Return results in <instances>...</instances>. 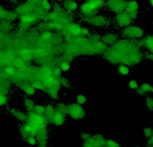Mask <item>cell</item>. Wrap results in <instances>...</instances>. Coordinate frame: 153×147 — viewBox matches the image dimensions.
I'll use <instances>...</instances> for the list:
<instances>
[{
	"mask_svg": "<svg viewBox=\"0 0 153 147\" xmlns=\"http://www.w3.org/2000/svg\"><path fill=\"white\" fill-rule=\"evenodd\" d=\"M129 147H140V146H129Z\"/></svg>",
	"mask_w": 153,
	"mask_h": 147,
	"instance_id": "13",
	"label": "cell"
},
{
	"mask_svg": "<svg viewBox=\"0 0 153 147\" xmlns=\"http://www.w3.org/2000/svg\"><path fill=\"white\" fill-rule=\"evenodd\" d=\"M82 147H98V146L93 142V140H92V139H91V136H90L87 140H85V141H83Z\"/></svg>",
	"mask_w": 153,
	"mask_h": 147,
	"instance_id": "5",
	"label": "cell"
},
{
	"mask_svg": "<svg viewBox=\"0 0 153 147\" xmlns=\"http://www.w3.org/2000/svg\"><path fill=\"white\" fill-rule=\"evenodd\" d=\"M68 113L74 119H82L85 117V109L81 104H72L68 108Z\"/></svg>",
	"mask_w": 153,
	"mask_h": 147,
	"instance_id": "1",
	"label": "cell"
},
{
	"mask_svg": "<svg viewBox=\"0 0 153 147\" xmlns=\"http://www.w3.org/2000/svg\"><path fill=\"white\" fill-rule=\"evenodd\" d=\"M103 39H104L105 43H110V44H111V43L115 42V37H114L113 34H107V36H104Z\"/></svg>",
	"mask_w": 153,
	"mask_h": 147,
	"instance_id": "8",
	"label": "cell"
},
{
	"mask_svg": "<svg viewBox=\"0 0 153 147\" xmlns=\"http://www.w3.org/2000/svg\"><path fill=\"white\" fill-rule=\"evenodd\" d=\"M146 104H147V107L151 110H153V98H147V99H146Z\"/></svg>",
	"mask_w": 153,
	"mask_h": 147,
	"instance_id": "10",
	"label": "cell"
},
{
	"mask_svg": "<svg viewBox=\"0 0 153 147\" xmlns=\"http://www.w3.org/2000/svg\"><path fill=\"white\" fill-rule=\"evenodd\" d=\"M77 102H79V104H83L85 102H86V98H85V96H79L77 97Z\"/></svg>",
	"mask_w": 153,
	"mask_h": 147,
	"instance_id": "12",
	"label": "cell"
},
{
	"mask_svg": "<svg viewBox=\"0 0 153 147\" xmlns=\"http://www.w3.org/2000/svg\"><path fill=\"white\" fill-rule=\"evenodd\" d=\"M119 72L121 74V75H126V74H129V68H127L126 65H120L119 66Z\"/></svg>",
	"mask_w": 153,
	"mask_h": 147,
	"instance_id": "9",
	"label": "cell"
},
{
	"mask_svg": "<svg viewBox=\"0 0 153 147\" xmlns=\"http://www.w3.org/2000/svg\"><path fill=\"white\" fill-rule=\"evenodd\" d=\"M143 43H145L147 49H149L151 52H153V37H147Z\"/></svg>",
	"mask_w": 153,
	"mask_h": 147,
	"instance_id": "4",
	"label": "cell"
},
{
	"mask_svg": "<svg viewBox=\"0 0 153 147\" xmlns=\"http://www.w3.org/2000/svg\"><path fill=\"white\" fill-rule=\"evenodd\" d=\"M129 86H130V88H132V90H136V88L138 87L136 81H130V82H129Z\"/></svg>",
	"mask_w": 153,
	"mask_h": 147,
	"instance_id": "11",
	"label": "cell"
},
{
	"mask_svg": "<svg viewBox=\"0 0 153 147\" xmlns=\"http://www.w3.org/2000/svg\"><path fill=\"white\" fill-rule=\"evenodd\" d=\"M143 135H145V137L151 139V137L153 136V129H151V128L146 126V128L143 129Z\"/></svg>",
	"mask_w": 153,
	"mask_h": 147,
	"instance_id": "6",
	"label": "cell"
},
{
	"mask_svg": "<svg viewBox=\"0 0 153 147\" xmlns=\"http://www.w3.org/2000/svg\"><path fill=\"white\" fill-rule=\"evenodd\" d=\"M124 34L129 37V38H140L142 36V31L137 27H131V28H126L124 31Z\"/></svg>",
	"mask_w": 153,
	"mask_h": 147,
	"instance_id": "2",
	"label": "cell"
},
{
	"mask_svg": "<svg viewBox=\"0 0 153 147\" xmlns=\"http://www.w3.org/2000/svg\"><path fill=\"white\" fill-rule=\"evenodd\" d=\"M107 147H121L120 146V143H118V142H115L114 140H107L105 139V143H104Z\"/></svg>",
	"mask_w": 153,
	"mask_h": 147,
	"instance_id": "7",
	"label": "cell"
},
{
	"mask_svg": "<svg viewBox=\"0 0 153 147\" xmlns=\"http://www.w3.org/2000/svg\"><path fill=\"white\" fill-rule=\"evenodd\" d=\"M151 91H153V88H152V86H149L148 83L142 85L141 87L138 88V92L140 93H147V92H151Z\"/></svg>",
	"mask_w": 153,
	"mask_h": 147,
	"instance_id": "3",
	"label": "cell"
},
{
	"mask_svg": "<svg viewBox=\"0 0 153 147\" xmlns=\"http://www.w3.org/2000/svg\"><path fill=\"white\" fill-rule=\"evenodd\" d=\"M148 147H153V145H148Z\"/></svg>",
	"mask_w": 153,
	"mask_h": 147,
	"instance_id": "14",
	"label": "cell"
}]
</instances>
